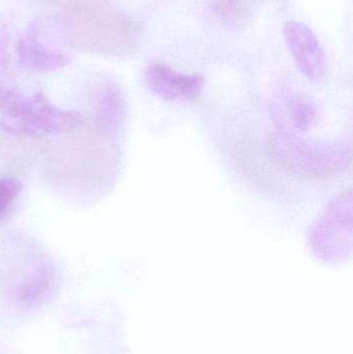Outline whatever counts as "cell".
<instances>
[{"label":"cell","mask_w":353,"mask_h":354,"mask_svg":"<svg viewBox=\"0 0 353 354\" xmlns=\"http://www.w3.org/2000/svg\"><path fill=\"white\" fill-rule=\"evenodd\" d=\"M269 147L274 160L298 176H334L345 171L352 163L350 147L343 143L308 140L280 132L271 137Z\"/></svg>","instance_id":"1"},{"label":"cell","mask_w":353,"mask_h":354,"mask_svg":"<svg viewBox=\"0 0 353 354\" xmlns=\"http://www.w3.org/2000/svg\"><path fill=\"white\" fill-rule=\"evenodd\" d=\"M84 116L55 107L43 93L24 97L10 113L0 118V129L15 136L45 137L68 134L81 126Z\"/></svg>","instance_id":"2"},{"label":"cell","mask_w":353,"mask_h":354,"mask_svg":"<svg viewBox=\"0 0 353 354\" xmlns=\"http://www.w3.org/2000/svg\"><path fill=\"white\" fill-rule=\"evenodd\" d=\"M308 245L327 262L344 261L352 251V192L344 191L332 200L311 225Z\"/></svg>","instance_id":"3"},{"label":"cell","mask_w":353,"mask_h":354,"mask_svg":"<svg viewBox=\"0 0 353 354\" xmlns=\"http://www.w3.org/2000/svg\"><path fill=\"white\" fill-rule=\"evenodd\" d=\"M55 285L56 270L53 263L49 260H37L12 283L10 299L20 309H39L50 301Z\"/></svg>","instance_id":"4"},{"label":"cell","mask_w":353,"mask_h":354,"mask_svg":"<svg viewBox=\"0 0 353 354\" xmlns=\"http://www.w3.org/2000/svg\"><path fill=\"white\" fill-rule=\"evenodd\" d=\"M288 49L298 70L310 81H319L327 74V58L321 41L304 23L290 20L284 25Z\"/></svg>","instance_id":"5"},{"label":"cell","mask_w":353,"mask_h":354,"mask_svg":"<svg viewBox=\"0 0 353 354\" xmlns=\"http://www.w3.org/2000/svg\"><path fill=\"white\" fill-rule=\"evenodd\" d=\"M145 81L155 95L169 102L197 99L204 85L202 76L182 74L159 62L147 66Z\"/></svg>","instance_id":"6"},{"label":"cell","mask_w":353,"mask_h":354,"mask_svg":"<svg viewBox=\"0 0 353 354\" xmlns=\"http://www.w3.org/2000/svg\"><path fill=\"white\" fill-rule=\"evenodd\" d=\"M271 112L282 133L300 136L314 129L321 118L316 104L300 95L280 97L274 102Z\"/></svg>","instance_id":"7"},{"label":"cell","mask_w":353,"mask_h":354,"mask_svg":"<svg viewBox=\"0 0 353 354\" xmlns=\"http://www.w3.org/2000/svg\"><path fill=\"white\" fill-rule=\"evenodd\" d=\"M16 53L21 66L37 72L59 70L70 62V56L48 49L39 43L35 26L29 27L27 35L19 39Z\"/></svg>","instance_id":"8"},{"label":"cell","mask_w":353,"mask_h":354,"mask_svg":"<svg viewBox=\"0 0 353 354\" xmlns=\"http://www.w3.org/2000/svg\"><path fill=\"white\" fill-rule=\"evenodd\" d=\"M99 120L108 130H115L124 120V100L115 84L106 85L97 102Z\"/></svg>","instance_id":"9"},{"label":"cell","mask_w":353,"mask_h":354,"mask_svg":"<svg viewBox=\"0 0 353 354\" xmlns=\"http://www.w3.org/2000/svg\"><path fill=\"white\" fill-rule=\"evenodd\" d=\"M23 189V183L16 177H0V220L8 214L10 206Z\"/></svg>","instance_id":"10"},{"label":"cell","mask_w":353,"mask_h":354,"mask_svg":"<svg viewBox=\"0 0 353 354\" xmlns=\"http://www.w3.org/2000/svg\"><path fill=\"white\" fill-rule=\"evenodd\" d=\"M216 12L222 18L238 21L244 18L248 10V0H213Z\"/></svg>","instance_id":"11"}]
</instances>
